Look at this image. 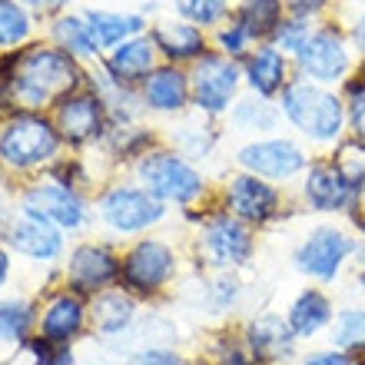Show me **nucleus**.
I'll list each match as a JSON object with an SVG mask.
<instances>
[{"label":"nucleus","instance_id":"f257e3e1","mask_svg":"<svg viewBox=\"0 0 365 365\" xmlns=\"http://www.w3.org/2000/svg\"><path fill=\"white\" fill-rule=\"evenodd\" d=\"M276 103H279V110H282V120H286L302 140H309V143L342 146V140H349L342 90L322 87V83L296 77L279 93Z\"/></svg>","mask_w":365,"mask_h":365},{"label":"nucleus","instance_id":"4468645a","mask_svg":"<svg viewBox=\"0 0 365 365\" xmlns=\"http://www.w3.org/2000/svg\"><path fill=\"white\" fill-rule=\"evenodd\" d=\"M166 216L163 202L153 192L133 190V186H116L103 196V220L120 232H140L150 230L153 222Z\"/></svg>","mask_w":365,"mask_h":365},{"label":"nucleus","instance_id":"5701e85b","mask_svg":"<svg viewBox=\"0 0 365 365\" xmlns=\"http://www.w3.org/2000/svg\"><path fill=\"white\" fill-rule=\"evenodd\" d=\"M156 43L153 37H130L123 40L120 47H113V57H110V73H113L120 83H136V80H146L156 70Z\"/></svg>","mask_w":365,"mask_h":365},{"label":"nucleus","instance_id":"c85d7f7f","mask_svg":"<svg viewBox=\"0 0 365 365\" xmlns=\"http://www.w3.org/2000/svg\"><path fill=\"white\" fill-rule=\"evenodd\" d=\"M53 37L67 53L73 57H96L100 53V43H96L93 30H90L87 17H60L53 24Z\"/></svg>","mask_w":365,"mask_h":365},{"label":"nucleus","instance_id":"c03bdc74","mask_svg":"<svg viewBox=\"0 0 365 365\" xmlns=\"http://www.w3.org/2000/svg\"><path fill=\"white\" fill-rule=\"evenodd\" d=\"M4 279H7V256L0 252V286H4Z\"/></svg>","mask_w":365,"mask_h":365},{"label":"nucleus","instance_id":"e433bc0d","mask_svg":"<svg viewBox=\"0 0 365 365\" xmlns=\"http://www.w3.org/2000/svg\"><path fill=\"white\" fill-rule=\"evenodd\" d=\"M212 365H262L252 359V352L246 349L242 336H226L216 342V352H212Z\"/></svg>","mask_w":365,"mask_h":365},{"label":"nucleus","instance_id":"2eb2a0df","mask_svg":"<svg viewBox=\"0 0 365 365\" xmlns=\"http://www.w3.org/2000/svg\"><path fill=\"white\" fill-rule=\"evenodd\" d=\"M242 342L246 349L252 352V359L262 365H276V362H286L292 359L296 352V332L289 326L286 316H279V312H259V316H252L246 326H242Z\"/></svg>","mask_w":365,"mask_h":365},{"label":"nucleus","instance_id":"09e8293b","mask_svg":"<svg viewBox=\"0 0 365 365\" xmlns=\"http://www.w3.org/2000/svg\"><path fill=\"white\" fill-rule=\"evenodd\" d=\"M0 220H4V206H0Z\"/></svg>","mask_w":365,"mask_h":365},{"label":"nucleus","instance_id":"ea45409f","mask_svg":"<svg viewBox=\"0 0 365 365\" xmlns=\"http://www.w3.org/2000/svg\"><path fill=\"white\" fill-rule=\"evenodd\" d=\"M332 4L336 0H286L289 14H299V17H309V20H319Z\"/></svg>","mask_w":365,"mask_h":365},{"label":"nucleus","instance_id":"c756f323","mask_svg":"<svg viewBox=\"0 0 365 365\" xmlns=\"http://www.w3.org/2000/svg\"><path fill=\"white\" fill-rule=\"evenodd\" d=\"M133 319V299L123 292H103L93 302V322L100 332H120Z\"/></svg>","mask_w":365,"mask_h":365},{"label":"nucleus","instance_id":"9d476101","mask_svg":"<svg viewBox=\"0 0 365 365\" xmlns=\"http://www.w3.org/2000/svg\"><path fill=\"white\" fill-rule=\"evenodd\" d=\"M309 153L296 140L289 136H256L250 143H242L236 150V166L246 173H256L269 182H292L302 180V173L309 170Z\"/></svg>","mask_w":365,"mask_h":365},{"label":"nucleus","instance_id":"a211bd4d","mask_svg":"<svg viewBox=\"0 0 365 365\" xmlns=\"http://www.w3.org/2000/svg\"><path fill=\"white\" fill-rule=\"evenodd\" d=\"M24 210L30 216H40L47 222H57V226H80L83 222V202H80L77 192H70L67 186H57V182H47V186H34L24 200Z\"/></svg>","mask_w":365,"mask_h":365},{"label":"nucleus","instance_id":"72a5a7b5","mask_svg":"<svg viewBox=\"0 0 365 365\" xmlns=\"http://www.w3.org/2000/svg\"><path fill=\"white\" fill-rule=\"evenodd\" d=\"M252 47H256V40H252V34L242 27L236 17H230L222 27L212 30V50H220V53H226V57H232V60H240V63L250 57Z\"/></svg>","mask_w":365,"mask_h":365},{"label":"nucleus","instance_id":"6ab92c4d","mask_svg":"<svg viewBox=\"0 0 365 365\" xmlns=\"http://www.w3.org/2000/svg\"><path fill=\"white\" fill-rule=\"evenodd\" d=\"M286 319L292 332H296V339H312L336 322V302L329 299V292L309 286L289 302Z\"/></svg>","mask_w":365,"mask_h":365},{"label":"nucleus","instance_id":"49530a36","mask_svg":"<svg viewBox=\"0 0 365 365\" xmlns=\"http://www.w3.org/2000/svg\"><path fill=\"white\" fill-rule=\"evenodd\" d=\"M30 4H40V7H43V4H47V7H57V4H63V0H30Z\"/></svg>","mask_w":365,"mask_h":365},{"label":"nucleus","instance_id":"7ed1b4c3","mask_svg":"<svg viewBox=\"0 0 365 365\" xmlns=\"http://www.w3.org/2000/svg\"><path fill=\"white\" fill-rule=\"evenodd\" d=\"M80 70L73 63V53L67 50L34 47L27 53L14 57L10 87L24 106H43L53 100H67L70 90L77 87Z\"/></svg>","mask_w":365,"mask_h":365},{"label":"nucleus","instance_id":"f03ea898","mask_svg":"<svg viewBox=\"0 0 365 365\" xmlns=\"http://www.w3.org/2000/svg\"><path fill=\"white\" fill-rule=\"evenodd\" d=\"M359 156H319L302 173V202L322 216H356L365 206V153Z\"/></svg>","mask_w":365,"mask_h":365},{"label":"nucleus","instance_id":"39448f33","mask_svg":"<svg viewBox=\"0 0 365 365\" xmlns=\"http://www.w3.org/2000/svg\"><path fill=\"white\" fill-rule=\"evenodd\" d=\"M200 256L216 272L242 269L256 256V230L236 220L230 210L212 206L206 216H200Z\"/></svg>","mask_w":365,"mask_h":365},{"label":"nucleus","instance_id":"dca6fc26","mask_svg":"<svg viewBox=\"0 0 365 365\" xmlns=\"http://www.w3.org/2000/svg\"><path fill=\"white\" fill-rule=\"evenodd\" d=\"M156 50L166 57V63H176V67H186V63H196V60L212 50V40L206 37V30L190 24V20H160L153 30H150Z\"/></svg>","mask_w":365,"mask_h":365},{"label":"nucleus","instance_id":"cd10ccee","mask_svg":"<svg viewBox=\"0 0 365 365\" xmlns=\"http://www.w3.org/2000/svg\"><path fill=\"white\" fill-rule=\"evenodd\" d=\"M342 100H346V126L349 143L365 153V63H359L356 73L342 83Z\"/></svg>","mask_w":365,"mask_h":365},{"label":"nucleus","instance_id":"c9c22d12","mask_svg":"<svg viewBox=\"0 0 365 365\" xmlns=\"http://www.w3.org/2000/svg\"><path fill=\"white\" fill-rule=\"evenodd\" d=\"M30 34V17L17 0H0V47H14Z\"/></svg>","mask_w":365,"mask_h":365},{"label":"nucleus","instance_id":"412c9836","mask_svg":"<svg viewBox=\"0 0 365 365\" xmlns=\"http://www.w3.org/2000/svg\"><path fill=\"white\" fill-rule=\"evenodd\" d=\"M100 120H103L100 96L77 93V96L60 100L57 126H60V133L67 136L70 143H83V140H90L93 133H100Z\"/></svg>","mask_w":365,"mask_h":365},{"label":"nucleus","instance_id":"393cba45","mask_svg":"<svg viewBox=\"0 0 365 365\" xmlns=\"http://www.w3.org/2000/svg\"><path fill=\"white\" fill-rule=\"evenodd\" d=\"M286 14H289L286 0H236V4H232V17L250 30L256 43L269 40L272 30L282 24Z\"/></svg>","mask_w":365,"mask_h":365},{"label":"nucleus","instance_id":"473e14b6","mask_svg":"<svg viewBox=\"0 0 365 365\" xmlns=\"http://www.w3.org/2000/svg\"><path fill=\"white\" fill-rule=\"evenodd\" d=\"M319 20H309V17H299V14H286L282 17V24H279L276 30H272L269 43L276 50H282L286 57H296L299 50L309 43V37H312V30H316Z\"/></svg>","mask_w":365,"mask_h":365},{"label":"nucleus","instance_id":"423d86ee","mask_svg":"<svg viewBox=\"0 0 365 365\" xmlns=\"http://www.w3.org/2000/svg\"><path fill=\"white\" fill-rule=\"evenodd\" d=\"M359 250H362V240L356 232L336 226V222H326V226L306 232V240L292 252V266L296 272L316 279V282H336L346 269V262L359 256Z\"/></svg>","mask_w":365,"mask_h":365},{"label":"nucleus","instance_id":"f3484780","mask_svg":"<svg viewBox=\"0 0 365 365\" xmlns=\"http://www.w3.org/2000/svg\"><path fill=\"white\" fill-rule=\"evenodd\" d=\"M143 100L156 113H180L192 103L190 90V70L176 67V63H163L156 67L150 77L143 80Z\"/></svg>","mask_w":365,"mask_h":365},{"label":"nucleus","instance_id":"a878e982","mask_svg":"<svg viewBox=\"0 0 365 365\" xmlns=\"http://www.w3.org/2000/svg\"><path fill=\"white\" fill-rule=\"evenodd\" d=\"M100 47H120L123 40L140 37L146 20L140 14H113V10H87L83 14Z\"/></svg>","mask_w":365,"mask_h":365},{"label":"nucleus","instance_id":"bb28decb","mask_svg":"<svg viewBox=\"0 0 365 365\" xmlns=\"http://www.w3.org/2000/svg\"><path fill=\"white\" fill-rule=\"evenodd\" d=\"M80 326H83V306H80L77 296H57L43 312V336L53 339V342H63V339L77 336Z\"/></svg>","mask_w":365,"mask_h":365},{"label":"nucleus","instance_id":"79ce46f5","mask_svg":"<svg viewBox=\"0 0 365 365\" xmlns=\"http://www.w3.org/2000/svg\"><path fill=\"white\" fill-rule=\"evenodd\" d=\"M349 40H352V50H356L359 63H365V7L356 14V20L349 24Z\"/></svg>","mask_w":365,"mask_h":365},{"label":"nucleus","instance_id":"b1692460","mask_svg":"<svg viewBox=\"0 0 365 365\" xmlns=\"http://www.w3.org/2000/svg\"><path fill=\"white\" fill-rule=\"evenodd\" d=\"M230 123L242 133H256V136H272V130H279L282 123V110H279L276 100H266V96H242L236 100L230 110Z\"/></svg>","mask_w":365,"mask_h":365},{"label":"nucleus","instance_id":"de8ad7c7","mask_svg":"<svg viewBox=\"0 0 365 365\" xmlns=\"http://www.w3.org/2000/svg\"><path fill=\"white\" fill-rule=\"evenodd\" d=\"M352 4H362V7H365V0H352Z\"/></svg>","mask_w":365,"mask_h":365},{"label":"nucleus","instance_id":"a19ab883","mask_svg":"<svg viewBox=\"0 0 365 365\" xmlns=\"http://www.w3.org/2000/svg\"><path fill=\"white\" fill-rule=\"evenodd\" d=\"M130 365H186V362L170 349H146V352L130 359Z\"/></svg>","mask_w":365,"mask_h":365},{"label":"nucleus","instance_id":"0eeeda50","mask_svg":"<svg viewBox=\"0 0 365 365\" xmlns=\"http://www.w3.org/2000/svg\"><path fill=\"white\" fill-rule=\"evenodd\" d=\"M140 180L146 192H153L160 202H173V206H192V202L206 200V176L173 150H153L140 160Z\"/></svg>","mask_w":365,"mask_h":365},{"label":"nucleus","instance_id":"aec40b11","mask_svg":"<svg viewBox=\"0 0 365 365\" xmlns=\"http://www.w3.org/2000/svg\"><path fill=\"white\" fill-rule=\"evenodd\" d=\"M120 276V262L103 246H80L70 259V286L77 292H96Z\"/></svg>","mask_w":365,"mask_h":365},{"label":"nucleus","instance_id":"4c0bfd02","mask_svg":"<svg viewBox=\"0 0 365 365\" xmlns=\"http://www.w3.org/2000/svg\"><path fill=\"white\" fill-rule=\"evenodd\" d=\"M34 349V356H37V365H70L73 356H70V349L63 342H53V339H37V342H30Z\"/></svg>","mask_w":365,"mask_h":365},{"label":"nucleus","instance_id":"f704fd0d","mask_svg":"<svg viewBox=\"0 0 365 365\" xmlns=\"http://www.w3.org/2000/svg\"><path fill=\"white\" fill-rule=\"evenodd\" d=\"M30 322H34V309H30L27 302H17V299L0 302V339H7V342H24Z\"/></svg>","mask_w":365,"mask_h":365},{"label":"nucleus","instance_id":"37998d69","mask_svg":"<svg viewBox=\"0 0 365 365\" xmlns=\"http://www.w3.org/2000/svg\"><path fill=\"white\" fill-rule=\"evenodd\" d=\"M352 226H356V236L362 240V246H365V206H362V212L352 216Z\"/></svg>","mask_w":365,"mask_h":365},{"label":"nucleus","instance_id":"1a4fd4ad","mask_svg":"<svg viewBox=\"0 0 365 365\" xmlns=\"http://www.w3.org/2000/svg\"><path fill=\"white\" fill-rule=\"evenodd\" d=\"M220 206L230 210L236 220L250 222L252 230H262V226L276 222L286 212V192H282L279 182H269L256 173H246V170H236L222 182Z\"/></svg>","mask_w":365,"mask_h":365},{"label":"nucleus","instance_id":"6e6552de","mask_svg":"<svg viewBox=\"0 0 365 365\" xmlns=\"http://www.w3.org/2000/svg\"><path fill=\"white\" fill-rule=\"evenodd\" d=\"M192 106L202 116H226L242 90V63L220 50H206L196 63H190Z\"/></svg>","mask_w":365,"mask_h":365},{"label":"nucleus","instance_id":"20e7f679","mask_svg":"<svg viewBox=\"0 0 365 365\" xmlns=\"http://www.w3.org/2000/svg\"><path fill=\"white\" fill-rule=\"evenodd\" d=\"M359 67V57L352 50L349 30L339 27L336 20H322L316 24L312 37L296 57H292V70L296 77L322 83V87H342Z\"/></svg>","mask_w":365,"mask_h":365},{"label":"nucleus","instance_id":"9b49d317","mask_svg":"<svg viewBox=\"0 0 365 365\" xmlns=\"http://www.w3.org/2000/svg\"><path fill=\"white\" fill-rule=\"evenodd\" d=\"M57 130L40 120V116H17L14 123L0 133V156L4 163L17 166H34V163H43L47 156L57 153Z\"/></svg>","mask_w":365,"mask_h":365},{"label":"nucleus","instance_id":"7c9ffc66","mask_svg":"<svg viewBox=\"0 0 365 365\" xmlns=\"http://www.w3.org/2000/svg\"><path fill=\"white\" fill-rule=\"evenodd\" d=\"M332 342H336V349L365 356V309H339L336 322H332Z\"/></svg>","mask_w":365,"mask_h":365},{"label":"nucleus","instance_id":"58836bf2","mask_svg":"<svg viewBox=\"0 0 365 365\" xmlns=\"http://www.w3.org/2000/svg\"><path fill=\"white\" fill-rule=\"evenodd\" d=\"M299 365H365V356L346 352V349H319V352H309Z\"/></svg>","mask_w":365,"mask_h":365},{"label":"nucleus","instance_id":"a18cd8bd","mask_svg":"<svg viewBox=\"0 0 365 365\" xmlns=\"http://www.w3.org/2000/svg\"><path fill=\"white\" fill-rule=\"evenodd\" d=\"M359 289L365 292V259H362V266H359Z\"/></svg>","mask_w":365,"mask_h":365},{"label":"nucleus","instance_id":"ddd939ff","mask_svg":"<svg viewBox=\"0 0 365 365\" xmlns=\"http://www.w3.org/2000/svg\"><path fill=\"white\" fill-rule=\"evenodd\" d=\"M292 80H296L292 57H286L282 50H276L269 40L256 43V47L250 50V57L242 60V83L256 96L279 100V93H282Z\"/></svg>","mask_w":365,"mask_h":365},{"label":"nucleus","instance_id":"f8f14e48","mask_svg":"<svg viewBox=\"0 0 365 365\" xmlns=\"http://www.w3.org/2000/svg\"><path fill=\"white\" fill-rule=\"evenodd\" d=\"M120 276H123V286L140 292V296L160 292L176 276V252L160 240L136 242L120 266Z\"/></svg>","mask_w":365,"mask_h":365},{"label":"nucleus","instance_id":"2f4dec72","mask_svg":"<svg viewBox=\"0 0 365 365\" xmlns=\"http://www.w3.org/2000/svg\"><path fill=\"white\" fill-rule=\"evenodd\" d=\"M182 20H190L202 30H216L232 17V0H176Z\"/></svg>","mask_w":365,"mask_h":365},{"label":"nucleus","instance_id":"4be33fe9","mask_svg":"<svg viewBox=\"0 0 365 365\" xmlns=\"http://www.w3.org/2000/svg\"><path fill=\"white\" fill-rule=\"evenodd\" d=\"M7 246L24 252V256H30V259H53V256H60V246H63V242H60L53 222L27 212V216L7 232Z\"/></svg>","mask_w":365,"mask_h":365}]
</instances>
